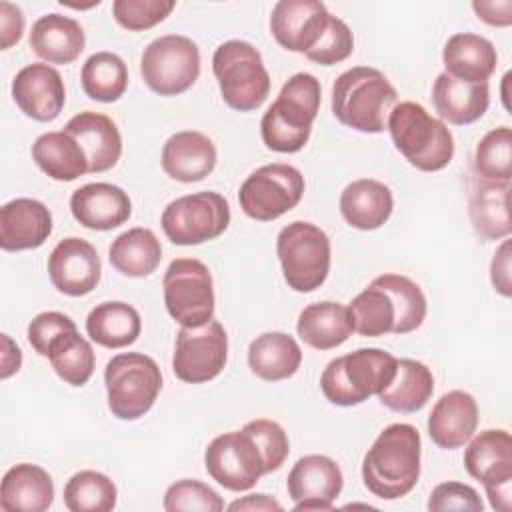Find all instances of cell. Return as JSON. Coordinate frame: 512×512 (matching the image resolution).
<instances>
[{
    "mask_svg": "<svg viewBox=\"0 0 512 512\" xmlns=\"http://www.w3.org/2000/svg\"><path fill=\"white\" fill-rule=\"evenodd\" d=\"M432 104L442 120L466 126L486 114L490 88L488 82H464L442 72L432 86Z\"/></svg>",
    "mask_w": 512,
    "mask_h": 512,
    "instance_id": "25",
    "label": "cell"
},
{
    "mask_svg": "<svg viewBox=\"0 0 512 512\" xmlns=\"http://www.w3.org/2000/svg\"><path fill=\"white\" fill-rule=\"evenodd\" d=\"M70 212L84 228L106 232L122 226L130 218L132 202L116 184L90 182L72 192Z\"/></svg>",
    "mask_w": 512,
    "mask_h": 512,
    "instance_id": "20",
    "label": "cell"
},
{
    "mask_svg": "<svg viewBox=\"0 0 512 512\" xmlns=\"http://www.w3.org/2000/svg\"><path fill=\"white\" fill-rule=\"evenodd\" d=\"M64 130L84 148L92 174L106 172L120 160L122 136L116 122L106 114L92 110L80 112L66 122Z\"/></svg>",
    "mask_w": 512,
    "mask_h": 512,
    "instance_id": "23",
    "label": "cell"
},
{
    "mask_svg": "<svg viewBox=\"0 0 512 512\" xmlns=\"http://www.w3.org/2000/svg\"><path fill=\"white\" fill-rule=\"evenodd\" d=\"M82 90L96 102H116L128 88V68L114 52H96L88 56L80 70Z\"/></svg>",
    "mask_w": 512,
    "mask_h": 512,
    "instance_id": "38",
    "label": "cell"
},
{
    "mask_svg": "<svg viewBox=\"0 0 512 512\" xmlns=\"http://www.w3.org/2000/svg\"><path fill=\"white\" fill-rule=\"evenodd\" d=\"M74 320L62 312L56 310H48V312H40L38 316H34L28 324V342L34 348L36 354L46 358L48 346L50 342L62 334L64 330L74 328Z\"/></svg>",
    "mask_w": 512,
    "mask_h": 512,
    "instance_id": "48",
    "label": "cell"
},
{
    "mask_svg": "<svg viewBox=\"0 0 512 512\" xmlns=\"http://www.w3.org/2000/svg\"><path fill=\"white\" fill-rule=\"evenodd\" d=\"M166 512H220L224 510L222 498L200 480H178L168 486L164 494Z\"/></svg>",
    "mask_w": 512,
    "mask_h": 512,
    "instance_id": "43",
    "label": "cell"
},
{
    "mask_svg": "<svg viewBox=\"0 0 512 512\" xmlns=\"http://www.w3.org/2000/svg\"><path fill=\"white\" fill-rule=\"evenodd\" d=\"M52 234V214L40 200L16 198L0 208V246L6 252L40 248Z\"/></svg>",
    "mask_w": 512,
    "mask_h": 512,
    "instance_id": "21",
    "label": "cell"
},
{
    "mask_svg": "<svg viewBox=\"0 0 512 512\" xmlns=\"http://www.w3.org/2000/svg\"><path fill=\"white\" fill-rule=\"evenodd\" d=\"M160 224L172 244H202L226 232L230 224V204L222 194L212 190L186 194L164 208Z\"/></svg>",
    "mask_w": 512,
    "mask_h": 512,
    "instance_id": "10",
    "label": "cell"
},
{
    "mask_svg": "<svg viewBox=\"0 0 512 512\" xmlns=\"http://www.w3.org/2000/svg\"><path fill=\"white\" fill-rule=\"evenodd\" d=\"M228 358V336L218 320H210L196 328L182 326L176 334L172 370L186 384H202L214 380Z\"/></svg>",
    "mask_w": 512,
    "mask_h": 512,
    "instance_id": "14",
    "label": "cell"
},
{
    "mask_svg": "<svg viewBox=\"0 0 512 512\" xmlns=\"http://www.w3.org/2000/svg\"><path fill=\"white\" fill-rule=\"evenodd\" d=\"M446 74L464 82H488L498 64L494 44L478 34H452L442 50Z\"/></svg>",
    "mask_w": 512,
    "mask_h": 512,
    "instance_id": "29",
    "label": "cell"
},
{
    "mask_svg": "<svg viewBox=\"0 0 512 512\" xmlns=\"http://www.w3.org/2000/svg\"><path fill=\"white\" fill-rule=\"evenodd\" d=\"M380 288H384L396 308V324L394 334H408L426 318V296L420 286L402 274H382L372 280Z\"/></svg>",
    "mask_w": 512,
    "mask_h": 512,
    "instance_id": "41",
    "label": "cell"
},
{
    "mask_svg": "<svg viewBox=\"0 0 512 512\" xmlns=\"http://www.w3.org/2000/svg\"><path fill=\"white\" fill-rule=\"evenodd\" d=\"M342 484L340 466L324 454L302 456L286 480L294 510H330L342 492Z\"/></svg>",
    "mask_w": 512,
    "mask_h": 512,
    "instance_id": "16",
    "label": "cell"
},
{
    "mask_svg": "<svg viewBox=\"0 0 512 512\" xmlns=\"http://www.w3.org/2000/svg\"><path fill=\"white\" fill-rule=\"evenodd\" d=\"M54 502L52 476L38 464L12 466L0 484V508L4 512H44Z\"/></svg>",
    "mask_w": 512,
    "mask_h": 512,
    "instance_id": "26",
    "label": "cell"
},
{
    "mask_svg": "<svg viewBox=\"0 0 512 512\" xmlns=\"http://www.w3.org/2000/svg\"><path fill=\"white\" fill-rule=\"evenodd\" d=\"M330 18L318 0H280L270 14V32L282 48L306 54L326 32Z\"/></svg>",
    "mask_w": 512,
    "mask_h": 512,
    "instance_id": "17",
    "label": "cell"
},
{
    "mask_svg": "<svg viewBox=\"0 0 512 512\" xmlns=\"http://www.w3.org/2000/svg\"><path fill=\"white\" fill-rule=\"evenodd\" d=\"M396 104V88L380 70L370 66H354L332 84V114L340 124L356 132H384Z\"/></svg>",
    "mask_w": 512,
    "mask_h": 512,
    "instance_id": "2",
    "label": "cell"
},
{
    "mask_svg": "<svg viewBox=\"0 0 512 512\" xmlns=\"http://www.w3.org/2000/svg\"><path fill=\"white\" fill-rule=\"evenodd\" d=\"M140 74L152 92L178 96L192 88L200 76V50L188 36H160L144 48Z\"/></svg>",
    "mask_w": 512,
    "mask_h": 512,
    "instance_id": "9",
    "label": "cell"
},
{
    "mask_svg": "<svg viewBox=\"0 0 512 512\" xmlns=\"http://www.w3.org/2000/svg\"><path fill=\"white\" fill-rule=\"evenodd\" d=\"M110 264L128 278L150 276L160 260L162 246L150 228H130L112 240L108 248Z\"/></svg>",
    "mask_w": 512,
    "mask_h": 512,
    "instance_id": "36",
    "label": "cell"
},
{
    "mask_svg": "<svg viewBox=\"0 0 512 512\" xmlns=\"http://www.w3.org/2000/svg\"><path fill=\"white\" fill-rule=\"evenodd\" d=\"M174 6V0H114L112 16L122 28L140 32L166 20Z\"/></svg>",
    "mask_w": 512,
    "mask_h": 512,
    "instance_id": "44",
    "label": "cell"
},
{
    "mask_svg": "<svg viewBox=\"0 0 512 512\" xmlns=\"http://www.w3.org/2000/svg\"><path fill=\"white\" fill-rule=\"evenodd\" d=\"M352 50H354L352 30L348 28V24L344 20H340L338 16H332L326 32L322 34L318 44L304 56L316 64L332 66V64L346 60L352 54Z\"/></svg>",
    "mask_w": 512,
    "mask_h": 512,
    "instance_id": "46",
    "label": "cell"
},
{
    "mask_svg": "<svg viewBox=\"0 0 512 512\" xmlns=\"http://www.w3.org/2000/svg\"><path fill=\"white\" fill-rule=\"evenodd\" d=\"M478 404L472 394L464 390H452L444 394L428 416L430 440L444 450H456L464 446L476 432Z\"/></svg>",
    "mask_w": 512,
    "mask_h": 512,
    "instance_id": "22",
    "label": "cell"
},
{
    "mask_svg": "<svg viewBox=\"0 0 512 512\" xmlns=\"http://www.w3.org/2000/svg\"><path fill=\"white\" fill-rule=\"evenodd\" d=\"M32 160L58 182H72L90 172L84 148L66 130L40 134L32 144Z\"/></svg>",
    "mask_w": 512,
    "mask_h": 512,
    "instance_id": "33",
    "label": "cell"
},
{
    "mask_svg": "<svg viewBox=\"0 0 512 512\" xmlns=\"http://www.w3.org/2000/svg\"><path fill=\"white\" fill-rule=\"evenodd\" d=\"M386 130L396 150L422 172H438L454 158V138L448 126L418 102H400L388 116Z\"/></svg>",
    "mask_w": 512,
    "mask_h": 512,
    "instance_id": "4",
    "label": "cell"
},
{
    "mask_svg": "<svg viewBox=\"0 0 512 512\" xmlns=\"http://www.w3.org/2000/svg\"><path fill=\"white\" fill-rule=\"evenodd\" d=\"M434 392V376L430 368L412 358H400L394 380L378 394L380 402L402 414L418 412L426 406Z\"/></svg>",
    "mask_w": 512,
    "mask_h": 512,
    "instance_id": "34",
    "label": "cell"
},
{
    "mask_svg": "<svg viewBox=\"0 0 512 512\" xmlns=\"http://www.w3.org/2000/svg\"><path fill=\"white\" fill-rule=\"evenodd\" d=\"M30 48L46 64H70L74 62L86 44L80 22L64 14H44L30 30Z\"/></svg>",
    "mask_w": 512,
    "mask_h": 512,
    "instance_id": "27",
    "label": "cell"
},
{
    "mask_svg": "<svg viewBox=\"0 0 512 512\" xmlns=\"http://www.w3.org/2000/svg\"><path fill=\"white\" fill-rule=\"evenodd\" d=\"M466 472L482 482L490 506L498 512L512 508V438L506 430H484L470 438L464 450Z\"/></svg>",
    "mask_w": 512,
    "mask_h": 512,
    "instance_id": "13",
    "label": "cell"
},
{
    "mask_svg": "<svg viewBox=\"0 0 512 512\" xmlns=\"http://www.w3.org/2000/svg\"><path fill=\"white\" fill-rule=\"evenodd\" d=\"M474 178L484 182H512V130H490L474 150Z\"/></svg>",
    "mask_w": 512,
    "mask_h": 512,
    "instance_id": "42",
    "label": "cell"
},
{
    "mask_svg": "<svg viewBox=\"0 0 512 512\" xmlns=\"http://www.w3.org/2000/svg\"><path fill=\"white\" fill-rule=\"evenodd\" d=\"M204 466L212 480L232 492L254 488L266 474L260 448L244 428L216 436L204 452Z\"/></svg>",
    "mask_w": 512,
    "mask_h": 512,
    "instance_id": "15",
    "label": "cell"
},
{
    "mask_svg": "<svg viewBox=\"0 0 512 512\" xmlns=\"http://www.w3.org/2000/svg\"><path fill=\"white\" fill-rule=\"evenodd\" d=\"M510 258H512V250H510V240H502V244L496 248L492 264H490V280L492 286L498 294L502 296H510L512 294V284H510Z\"/></svg>",
    "mask_w": 512,
    "mask_h": 512,
    "instance_id": "50",
    "label": "cell"
},
{
    "mask_svg": "<svg viewBox=\"0 0 512 512\" xmlns=\"http://www.w3.org/2000/svg\"><path fill=\"white\" fill-rule=\"evenodd\" d=\"M168 314L186 328H196L214 318V284L208 266L196 258H176L162 280Z\"/></svg>",
    "mask_w": 512,
    "mask_h": 512,
    "instance_id": "11",
    "label": "cell"
},
{
    "mask_svg": "<svg viewBox=\"0 0 512 512\" xmlns=\"http://www.w3.org/2000/svg\"><path fill=\"white\" fill-rule=\"evenodd\" d=\"M12 98L28 118L52 122L60 116L66 102L64 80L50 64H28L12 80Z\"/></svg>",
    "mask_w": 512,
    "mask_h": 512,
    "instance_id": "19",
    "label": "cell"
},
{
    "mask_svg": "<svg viewBox=\"0 0 512 512\" xmlns=\"http://www.w3.org/2000/svg\"><path fill=\"white\" fill-rule=\"evenodd\" d=\"M396 364L398 358L382 348H358L328 362L320 376V390L336 406L362 404L394 380Z\"/></svg>",
    "mask_w": 512,
    "mask_h": 512,
    "instance_id": "5",
    "label": "cell"
},
{
    "mask_svg": "<svg viewBox=\"0 0 512 512\" xmlns=\"http://www.w3.org/2000/svg\"><path fill=\"white\" fill-rule=\"evenodd\" d=\"M350 314L354 322V332L360 336L376 338L384 334H394L396 324V308L390 298V294L380 288L378 284L370 282L368 288H364L352 302H350Z\"/></svg>",
    "mask_w": 512,
    "mask_h": 512,
    "instance_id": "40",
    "label": "cell"
},
{
    "mask_svg": "<svg viewBox=\"0 0 512 512\" xmlns=\"http://www.w3.org/2000/svg\"><path fill=\"white\" fill-rule=\"evenodd\" d=\"M108 408L118 420H138L156 402L162 390V372L154 358L142 352H124L104 368Z\"/></svg>",
    "mask_w": 512,
    "mask_h": 512,
    "instance_id": "7",
    "label": "cell"
},
{
    "mask_svg": "<svg viewBox=\"0 0 512 512\" xmlns=\"http://www.w3.org/2000/svg\"><path fill=\"white\" fill-rule=\"evenodd\" d=\"M510 182H484L474 178L470 182V222L478 238L484 242L508 238L512 232L508 210Z\"/></svg>",
    "mask_w": 512,
    "mask_h": 512,
    "instance_id": "30",
    "label": "cell"
},
{
    "mask_svg": "<svg viewBox=\"0 0 512 512\" xmlns=\"http://www.w3.org/2000/svg\"><path fill=\"white\" fill-rule=\"evenodd\" d=\"M394 210L392 190L374 178L350 182L340 194L342 218L358 230H376L384 226Z\"/></svg>",
    "mask_w": 512,
    "mask_h": 512,
    "instance_id": "28",
    "label": "cell"
},
{
    "mask_svg": "<svg viewBox=\"0 0 512 512\" xmlns=\"http://www.w3.org/2000/svg\"><path fill=\"white\" fill-rule=\"evenodd\" d=\"M24 32V14L22 10L12 4L2 0L0 2V48L8 50L14 46Z\"/></svg>",
    "mask_w": 512,
    "mask_h": 512,
    "instance_id": "49",
    "label": "cell"
},
{
    "mask_svg": "<svg viewBox=\"0 0 512 512\" xmlns=\"http://www.w3.org/2000/svg\"><path fill=\"white\" fill-rule=\"evenodd\" d=\"M330 252L328 234L312 222H290L276 238L284 280L296 292H312L326 282Z\"/></svg>",
    "mask_w": 512,
    "mask_h": 512,
    "instance_id": "8",
    "label": "cell"
},
{
    "mask_svg": "<svg viewBox=\"0 0 512 512\" xmlns=\"http://www.w3.org/2000/svg\"><path fill=\"white\" fill-rule=\"evenodd\" d=\"M162 170L178 182H200L216 166V146L198 130L172 134L162 146Z\"/></svg>",
    "mask_w": 512,
    "mask_h": 512,
    "instance_id": "24",
    "label": "cell"
},
{
    "mask_svg": "<svg viewBox=\"0 0 512 512\" xmlns=\"http://www.w3.org/2000/svg\"><path fill=\"white\" fill-rule=\"evenodd\" d=\"M244 430L254 438L256 446L260 448L266 474L278 470L290 452V442H288L284 428L274 420L258 418V420L248 422L244 426Z\"/></svg>",
    "mask_w": 512,
    "mask_h": 512,
    "instance_id": "45",
    "label": "cell"
},
{
    "mask_svg": "<svg viewBox=\"0 0 512 512\" xmlns=\"http://www.w3.org/2000/svg\"><path fill=\"white\" fill-rule=\"evenodd\" d=\"M420 432L412 424L386 426L362 460L364 486L382 500H398L412 492L420 478Z\"/></svg>",
    "mask_w": 512,
    "mask_h": 512,
    "instance_id": "1",
    "label": "cell"
},
{
    "mask_svg": "<svg viewBox=\"0 0 512 512\" xmlns=\"http://www.w3.org/2000/svg\"><path fill=\"white\" fill-rule=\"evenodd\" d=\"M472 10L490 26L502 28L512 24V0H474Z\"/></svg>",
    "mask_w": 512,
    "mask_h": 512,
    "instance_id": "51",
    "label": "cell"
},
{
    "mask_svg": "<svg viewBox=\"0 0 512 512\" xmlns=\"http://www.w3.org/2000/svg\"><path fill=\"white\" fill-rule=\"evenodd\" d=\"M116 500V484L96 470H80L64 486V506L70 512H110Z\"/></svg>",
    "mask_w": 512,
    "mask_h": 512,
    "instance_id": "39",
    "label": "cell"
},
{
    "mask_svg": "<svg viewBox=\"0 0 512 512\" xmlns=\"http://www.w3.org/2000/svg\"><path fill=\"white\" fill-rule=\"evenodd\" d=\"M484 504L478 492L462 482H442L438 484L430 498L428 510H468V512H482Z\"/></svg>",
    "mask_w": 512,
    "mask_h": 512,
    "instance_id": "47",
    "label": "cell"
},
{
    "mask_svg": "<svg viewBox=\"0 0 512 512\" xmlns=\"http://www.w3.org/2000/svg\"><path fill=\"white\" fill-rule=\"evenodd\" d=\"M22 366V352L8 334H2V370L0 376L6 380Z\"/></svg>",
    "mask_w": 512,
    "mask_h": 512,
    "instance_id": "53",
    "label": "cell"
},
{
    "mask_svg": "<svg viewBox=\"0 0 512 512\" xmlns=\"http://www.w3.org/2000/svg\"><path fill=\"white\" fill-rule=\"evenodd\" d=\"M304 176L298 168L282 162L256 168L240 186L242 212L258 222H270L290 212L304 194Z\"/></svg>",
    "mask_w": 512,
    "mask_h": 512,
    "instance_id": "12",
    "label": "cell"
},
{
    "mask_svg": "<svg viewBox=\"0 0 512 512\" xmlns=\"http://www.w3.org/2000/svg\"><path fill=\"white\" fill-rule=\"evenodd\" d=\"M102 274V264L96 248L84 238L60 240L48 256V276L52 286L66 296L90 294Z\"/></svg>",
    "mask_w": 512,
    "mask_h": 512,
    "instance_id": "18",
    "label": "cell"
},
{
    "mask_svg": "<svg viewBox=\"0 0 512 512\" xmlns=\"http://www.w3.org/2000/svg\"><path fill=\"white\" fill-rule=\"evenodd\" d=\"M320 98L322 88L314 74L298 72L290 76L260 120V134L266 148L280 154L302 150L318 116Z\"/></svg>",
    "mask_w": 512,
    "mask_h": 512,
    "instance_id": "3",
    "label": "cell"
},
{
    "mask_svg": "<svg viewBox=\"0 0 512 512\" xmlns=\"http://www.w3.org/2000/svg\"><path fill=\"white\" fill-rule=\"evenodd\" d=\"M46 358L58 378L70 386H84L92 378L96 366L94 350L90 342L78 334L76 326L64 330L50 342Z\"/></svg>",
    "mask_w": 512,
    "mask_h": 512,
    "instance_id": "37",
    "label": "cell"
},
{
    "mask_svg": "<svg viewBox=\"0 0 512 512\" xmlns=\"http://www.w3.org/2000/svg\"><path fill=\"white\" fill-rule=\"evenodd\" d=\"M302 362L298 342L286 332H264L248 346L252 374L266 382H280L294 376Z\"/></svg>",
    "mask_w": 512,
    "mask_h": 512,
    "instance_id": "32",
    "label": "cell"
},
{
    "mask_svg": "<svg viewBox=\"0 0 512 512\" xmlns=\"http://www.w3.org/2000/svg\"><path fill=\"white\" fill-rule=\"evenodd\" d=\"M228 510L236 512V510H250V512H272V510H282V504L278 500H274L268 494H248L240 500H234Z\"/></svg>",
    "mask_w": 512,
    "mask_h": 512,
    "instance_id": "52",
    "label": "cell"
},
{
    "mask_svg": "<svg viewBox=\"0 0 512 512\" xmlns=\"http://www.w3.org/2000/svg\"><path fill=\"white\" fill-rule=\"evenodd\" d=\"M212 72L222 100L238 112H252L270 94V74L260 52L246 40H228L214 50Z\"/></svg>",
    "mask_w": 512,
    "mask_h": 512,
    "instance_id": "6",
    "label": "cell"
},
{
    "mask_svg": "<svg viewBox=\"0 0 512 512\" xmlns=\"http://www.w3.org/2000/svg\"><path fill=\"white\" fill-rule=\"evenodd\" d=\"M296 332L304 344L316 350L336 348L354 332L350 308L330 300L308 304L298 316Z\"/></svg>",
    "mask_w": 512,
    "mask_h": 512,
    "instance_id": "31",
    "label": "cell"
},
{
    "mask_svg": "<svg viewBox=\"0 0 512 512\" xmlns=\"http://www.w3.org/2000/svg\"><path fill=\"white\" fill-rule=\"evenodd\" d=\"M142 330L140 314L126 302H102L86 318V332L92 342L104 348H124L136 342Z\"/></svg>",
    "mask_w": 512,
    "mask_h": 512,
    "instance_id": "35",
    "label": "cell"
}]
</instances>
